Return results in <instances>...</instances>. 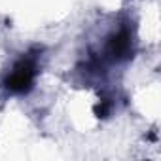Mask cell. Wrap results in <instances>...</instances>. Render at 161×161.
Masks as SVG:
<instances>
[{"label": "cell", "instance_id": "1", "mask_svg": "<svg viewBox=\"0 0 161 161\" xmlns=\"http://www.w3.org/2000/svg\"><path fill=\"white\" fill-rule=\"evenodd\" d=\"M46 51L42 46H31L19 57L14 59L8 70L0 76V91L6 97H27L38 82L44 66Z\"/></svg>", "mask_w": 161, "mask_h": 161}]
</instances>
